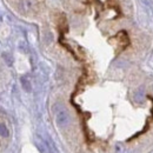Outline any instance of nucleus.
Masks as SVG:
<instances>
[{
	"instance_id": "nucleus-1",
	"label": "nucleus",
	"mask_w": 153,
	"mask_h": 153,
	"mask_svg": "<svg viewBox=\"0 0 153 153\" xmlns=\"http://www.w3.org/2000/svg\"><path fill=\"white\" fill-rule=\"evenodd\" d=\"M10 135V132H8V128L6 127L5 124H0V137H4V138H7Z\"/></svg>"
}]
</instances>
